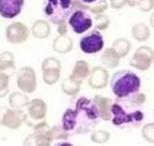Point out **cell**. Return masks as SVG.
<instances>
[{
    "label": "cell",
    "mask_w": 154,
    "mask_h": 146,
    "mask_svg": "<svg viewBox=\"0 0 154 146\" xmlns=\"http://www.w3.org/2000/svg\"><path fill=\"white\" fill-rule=\"evenodd\" d=\"M42 102L35 103L31 107V113L33 117L35 118H42L45 115V105L41 104Z\"/></svg>",
    "instance_id": "9"
},
{
    "label": "cell",
    "mask_w": 154,
    "mask_h": 146,
    "mask_svg": "<svg viewBox=\"0 0 154 146\" xmlns=\"http://www.w3.org/2000/svg\"><path fill=\"white\" fill-rule=\"evenodd\" d=\"M73 9L72 0H44L45 17L54 25L64 23Z\"/></svg>",
    "instance_id": "4"
},
{
    "label": "cell",
    "mask_w": 154,
    "mask_h": 146,
    "mask_svg": "<svg viewBox=\"0 0 154 146\" xmlns=\"http://www.w3.org/2000/svg\"><path fill=\"white\" fill-rule=\"evenodd\" d=\"M144 102V95L139 93L126 99H116L110 107L112 124L120 129L139 127L144 120V113L140 108Z\"/></svg>",
    "instance_id": "2"
},
{
    "label": "cell",
    "mask_w": 154,
    "mask_h": 146,
    "mask_svg": "<svg viewBox=\"0 0 154 146\" xmlns=\"http://www.w3.org/2000/svg\"><path fill=\"white\" fill-rule=\"evenodd\" d=\"M108 138H109L108 133H106V132H103V131H101V132H95V133H94L93 136H92V139H93L94 141H96V142H103V141H107Z\"/></svg>",
    "instance_id": "10"
},
{
    "label": "cell",
    "mask_w": 154,
    "mask_h": 146,
    "mask_svg": "<svg viewBox=\"0 0 154 146\" xmlns=\"http://www.w3.org/2000/svg\"><path fill=\"white\" fill-rule=\"evenodd\" d=\"M153 123H149V124H148V125H146L145 127H144V129H143V132H142V134H143V136H144V138L147 140V141H150V142H152L153 141V137H152V125Z\"/></svg>",
    "instance_id": "11"
},
{
    "label": "cell",
    "mask_w": 154,
    "mask_h": 146,
    "mask_svg": "<svg viewBox=\"0 0 154 146\" xmlns=\"http://www.w3.org/2000/svg\"><path fill=\"white\" fill-rule=\"evenodd\" d=\"M82 4H93L95 3L97 0H79Z\"/></svg>",
    "instance_id": "13"
},
{
    "label": "cell",
    "mask_w": 154,
    "mask_h": 146,
    "mask_svg": "<svg viewBox=\"0 0 154 146\" xmlns=\"http://www.w3.org/2000/svg\"><path fill=\"white\" fill-rule=\"evenodd\" d=\"M94 102L98 109L99 114L101 119L103 120H111V113H110V107H111V101L109 99L96 96L94 99Z\"/></svg>",
    "instance_id": "8"
},
{
    "label": "cell",
    "mask_w": 154,
    "mask_h": 146,
    "mask_svg": "<svg viewBox=\"0 0 154 146\" xmlns=\"http://www.w3.org/2000/svg\"><path fill=\"white\" fill-rule=\"evenodd\" d=\"M80 49L86 54H94L103 50L104 46L103 36L99 30H92L80 39Z\"/></svg>",
    "instance_id": "6"
},
{
    "label": "cell",
    "mask_w": 154,
    "mask_h": 146,
    "mask_svg": "<svg viewBox=\"0 0 154 146\" xmlns=\"http://www.w3.org/2000/svg\"><path fill=\"white\" fill-rule=\"evenodd\" d=\"M68 25L77 35L87 32L93 26L92 16L84 8H73L68 17Z\"/></svg>",
    "instance_id": "5"
},
{
    "label": "cell",
    "mask_w": 154,
    "mask_h": 146,
    "mask_svg": "<svg viewBox=\"0 0 154 146\" xmlns=\"http://www.w3.org/2000/svg\"><path fill=\"white\" fill-rule=\"evenodd\" d=\"M54 146H74V145L71 142H68V141H60V142L55 143Z\"/></svg>",
    "instance_id": "12"
},
{
    "label": "cell",
    "mask_w": 154,
    "mask_h": 146,
    "mask_svg": "<svg viewBox=\"0 0 154 146\" xmlns=\"http://www.w3.org/2000/svg\"><path fill=\"white\" fill-rule=\"evenodd\" d=\"M24 6L25 0H0V17L13 19L22 12Z\"/></svg>",
    "instance_id": "7"
},
{
    "label": "cell",
    "mask_w": 154,
    "mask_h": 146,
    "mask_svg": "<svg viewBox=\"0 0 154 146\" xmlns=\"http://www.w3.org/2000/svg\"><path fill=\"white\" fill-rule=\"evenodd\" d=\"M100 119L94 100L82 96L77 99L72 108L70 107L65 110L62 116L61 128L66 133H87L94 130Z\"/></svg>",
    "instance_id": "1"
},
{
    "label": "cell",
    "mask_w": 154,
    "mask_h": 146,
    "mask_svg": "<svg viewBox=\"0 0 154 146\" xmlns=\"http://www.w3.org/2000/svg\"><path fill=\"white\" fill-rule=\"evenodd\" d=\"M110 85L117 99H126L139 93L140 78L130 70H119L112 75Z\"/></svg>",
    "instance_id": "3"
}]
</instances>
